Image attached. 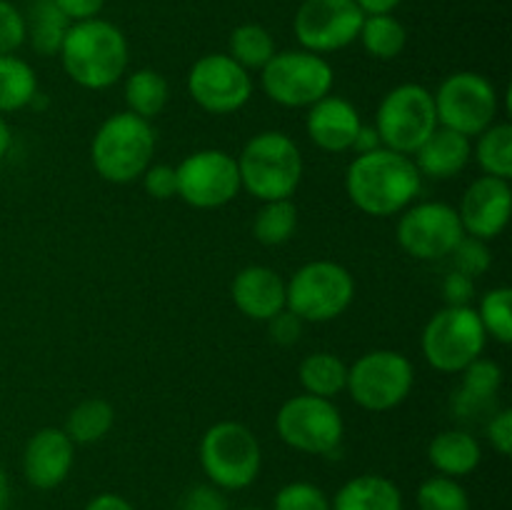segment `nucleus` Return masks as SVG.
Wrapping results in <instances>:
<instances>
[{
    "label": "nucleus",
    "instance_id": "f257e3e1",
    "mask_svg": "<svg viewBox=\"0 0 512 510\" xmlns=\"http://www.w3.org/2000/svg\"><path fill=\"white\" fill-rule=\"evenodd\" d=\"M423 190V175L413 158L378 148L373 153L355 155L345 170V193L350 203L373 218L400 215Z\"/></svg>",
    "mask_w": 512,
    "mask_h": 510
},
{
    "label": "nucleus",
    "instance_id": "f03ea898",
    "mask_svg": "<svg viewBox=\"0 0 512 510\" xmlns=\"http://www.w3.org/2000/svg\"><path fill=\"white\" fill-rule=\"evenodd\" d=\"M58 58L75 85L85 90H105L128 73V38L110 20H80L68 28Z\"/></svg>",
    "mask_w": 512,
    "mask_h": 510
},
{
    "label": "nucleus",
    "instance_id": "7ed1b4c3",
    "mask_svg": "<svg viewBox=\"0 0 512 510\" xmlns=\"http://www.w3.org/2000/svg\"><path fill=\"white\" fill-rule=\"evenodd\" d=\"M235 160L240 185L260 203L293 198L303 180V153L298 143L280 130H263L253 135Z\"/></svg>",
    "mask_w": 512,
    "mask_h": 510
},
{
    "label": "nucleus",
    "instance_id": "20e7f679",
    "mask_svg": "<svg viewBox=\"0 0 512 510\" xmlns=\"http://www.w3.org/2000/svg\"><path fill=\"white\" fill-rule=\"evenodd\" d=\"M155 155V130L150 120L138 115L115 113L100 123L90 143V163L95 173L115 185L140 180Z\"/></svg>",
    "mask_w": 512,
    "mask_h": 510
},
{
    "label": "nucleus",
    "instance_id": "39448f33",
    "mask_svg": "<svg viewBox=\"0 0 512 510\" xmlns=\"http://www.w3.org/2000/svg\"><path fill=\"white\" fill-rule=\"evenodd\" d=\"M200 468L220 490H245L258 480L263 448L253 430L235 420L213 423L200 438Z\"/></svg>",
    "mask_w": 512,
    "mask_h": 510
},
{
    "label": "nucleus",
    "instance_id": "423d86ee",
    "mask_svg": "<svg viewBox=\"0 0 512 510\" xmlns=\"http://www.w3.org/2000/svg\"><path fill=\"white\" fill-rule=\"evenodd\" d=\"M353 298V275L333 260H310L285 280V308L303 323H330L353 305Z\"/></svg>",
    "mask_w": 512,
    "mask_h": 510
},
{
    "label": "nucleus",
    "instance_id": "0eeeda50",
    "mask_svg": "<svg viewBox=\"0 0 512 510\" xmlns=\"http://www.w3.org/2000/svg\"><path fill=\"white\" fill-rule=\"evenodd\" d=\"M488 333L473 305H445L425 323L420 350L438 373H463L483 355Z\"/></svg>",
    "mask_w": 512,
    "mask_h": 510
},
{
    "label": "nucleus",
    "instance_id": "6e6552de",
    "mask_svg": "<svg viewBox=\"0 0 512 510\" xmlns=\"http://www.w3.org/2000/svg\"><path fill=\"white\" fill-rule=\"evenodd\" d=\"M275 430L278 438L298 453L333 458L343 448L345 423L333 400L300 393L280 405Z\"/></svg>",
    "mask_w": 512,
    "mask_h": 510
},
{
    "label": "nucleus",
    "instance_id": "1a4fd4ad",
    "mask_svg": "<svg viewBox=\"0 0 512 510\" xmlns=\"http://www.w3.org/2000/svg\"><path fill=\"white\" fill-rule=\"evenodd\" d=\"M373 125L383 148L413 155L440 125L433 93L420 83L395 85L380 100Z\"/></svg>",
    "mask_w": 512,
    "mask_h": 510
},
{
    "label": "nucleus",
    "instance_id": "9d476101",
    "mask_svg": "<svg viewBox=\"0 0 512 510\" xmlns=\"http://www.w3.org/2000/svg\"><path fill=\"white\" fill-rule=\"evenodd\" d=\"M415 385V368L398 350H370L348 365L345 393L363 410L385 413L408 400Z\"/></svg>",
    "mask_w": 512,
    "mask_h": 510
},
{
    "label": "nucleus",
    "instance_id": "9b49d317",
    "mask_svg": "<svg viewBox=\"0 0 512 510\" xmlns=\"http://www.w3.org/2000/svg\"><path fill=\"white\" fill-rule=\"evenodd\" d=\"M335 83L333 65L310 50H280L260 70L263 93L283 108H310L330 95Z\"/></svg>",
    "mask_w": 512,
    "mask_h": 510
},
{
    "label": "nucleus",
    "instance_id": "f8f14e48",
    "mask_svg": "<svg viewBox=\"0 0 512 510\" xmlns=\"http://www.w3.org/2000/svg\"><path fill=\"white\" fill-rule=\"evenodd\" d=\"M433 100L438 123L470 140L498 123V88L485 75L473 70H458L448 75L433 93Z\"/></svg>",
    "mask_w": 512,
    "mask_h": 510
},
{
    "label": "nucleus",
    "instance_id": "ddd939ff",
    "mask_svg": "<svg viewBox=\"0 0 512 510\" xmlns=\"http://www.w3.org/2000/svg\"><path fill=\"white\" fill-rule=\"evenodd\" d=\"M175 173H178V198L198 210L223 208L233 203L243 190L238 160L220 148H205L185 155L180 165H175Z\"/></svg>",
    "mask_w": 512,
    "mask_h": 510
},
{
    "label": "nucleus",
    "instance_id": "4468645a",
    "mask_svg": "<svg viewBox=\"0 0 512 510\" xmlns=\"http://www.w3.org/2000/svg\"><path fill=\"white\" fill-rule=\"evenodd\" d=\"M395 235L400 248L415 260H443L465 238V230L458 208L440 200H425L400 213Z\"/></svg>",
    "mask_w": 512,
    "mask_h": 510
},
{
    "label": "nucleus",
    "instance_id": "2eb2a0df",
    "mask_svg": "<svg viewBox=\"0 0 512 510\" xmlns=\"http://www.w3.org/2000/svg\"><path fill=\"white\" fill-rule=\"evenodd\" d=\"M363 20L355 0H303L295 10L293 33L303 50L328 55L353 45Z\"/></svg>",
    "mask_w": 512,
    "mask_h": 510
},
{
    "label": "nucleus",
    "instance_id": "dca6fc26",
    "mask_svg": "<svg viewBox=\"0 0 512 510\" xmlns=\"http://www.w3.org/2000/svg\"><path fill=\"white\" fill-rule=\"evenodd\" d=\"M188 93L210 115L238 113L253 98V75L228 53H208L188 73Z\"/></svg>",
    "mask_w": 512,
    "mask_h": 510
},
{
    "label": "nucleus",
    "instance_id": "f3484780",
    "mask_svg": "<svg viewBox=\"0 0 512 510\" xmlns=\"http://www.w3.org/2000/svg\"><path fill=\"white\" fill-rule=\"evenodd\" d=\"M512 190L510 180L493 178V175H480L460 200V223L465 235H473L480 240L498 238L510 220Z\"/></svg>",
    "mask_w": 512,
    "mask_h": 510
},
{
    "label": "nucleus",
    "instance_id": "a211bd4d",
    "mask_svg": "<svg viewBox=\"0 0 512 510\" xmlns=\"http://www.w3.org/2000/svg\"><path fill=\"white\" fill-rule=\"evenodd\" d=\"M75 463V443L63 428H40L25 443L23 475L35 490H53L68 480Z\"/></svg>",
    "mask_w": 512,
    "mask_h": 510
},
{
    "label": "nucleus",
    "instance_id": "6ab92c4d",
    "mask_svg": "<svg viewBox=\"0 0 512 510\" xmlns=\"http://www.w3.org/2000/svg\"><path fill=\"white\" fill-rule=\"evenodd\" d=\"M360 125H363L360 110L340 95H325L310 105L305 115V133L325 153L353 150Z\"/></svg>",
    "mask_w": 512,
    "mask_h": 510
},
{
    "label": "nucleus",
    "instance_id": "aec40b11",
    "mask_svg": "<svg viewBox=\"0 0 512 510\" xmlns=\"http://www.w3.org/2000/svg\"><path fill=\"white\" fill-rule=\"evenodd\" d=\"M233 303L245 318L268 323L273 315L285 310V280L268 265H248L240 270L230 285Z\"/></svg>",
    "mask_w": 512,
    "mask_h": 510
},
{
    "label": "nucleus",
    "instance_id": "412c9836",
    "mask_svg": "<svg viewBox=\"0 0 512 510\" xmlns=\"http://www.w3.org/2000/svg\"><path fill=\"white\" fill-rule=\"evenodd\" d=\"M500 388H503V368L495 360L480 355L460 373V385L450 398V405L460 420L485 418L488 423L490 415L498 410Z\"/></svg>",
    "mask_w": 512,
    "mask_h": 510
},
{
    "label": "nucleus",
    "instance_id": "4be33fe9",
    "mask_svg": "<svg viewBox=\"0 0 512 510\" xmlns=\"http://www.w3.org/2000/svg\"><path fill=\"white\" fill-rule=\"evenodd\" d=\"M415 168L423 178L430 180H450L458 178L468 163L473 160V140L455 130L438 125L435 133L415 150L413 155Z\"/></svg>",
    "mask_w": 512,
    "mask_h": 510
},
{
    "label": "nucleus",
    "instance_id": "5701e85b",
    "mask_svg": "<svg viewBox=\"0 0 512 510\" xmlns=\"http://www.w3.org/2000/svg\"><path fill=\"white\" fill-rule=\"evenodd\" d=\"M330 510H405V500L390 478L363 473L340 485L330 500Z\"/></svg>",
    "mask_w": 512,
    "mask_h": 510
},
{
    "label": "nucleus",
    "instance_id": "b1692460",
    "mask_svg": "<svg viewBox=\"0 0 512 510\" xmlns=\"http://www.w3.org/2000/svg\"><path fill=\"white\" fill-rule=\"evenodd\" d=\"M428 460L438 475L448 478H465L478 470L483 460V448L470 430H443L428 445Z\"/></svg>",
    "mask_w": 512,
    "mask_h": 510
},
{
    "label": "nucleus",
    "instance_id": "393cba45",
    "mask_svg": "<svg viewBox=\"0 0 512 510\" xmlns=\"http://www.w3.org/2000/svg\"><path fill=\"white\" fill-rule=\"evenodd\" d=\"M25 20V43L43 58L58 55L63 48V40L68 35L70 23L63 10L55 5V0H28L23 10Z\"/></svg>",
    "mask_w": 512,
    "mask_h": 510
},
{
    "label": "nucleus",
    "instance_id": "a878e982",
    "mask_svg": "<svg viewBox=\"0 0 512 510\" xmlns=\"http://www.w3.org/2000/svg\"><path fill=\"white\" fill-rule=\"evenodd\" d=\"M298 380L303 385V393L335 400L345 393V385H348V365L340 355L318 350V353H310L300 360Z\"/></svg>",
    "mask_w": 512,
    "mask_h": 510
},
{
    "label": "nucleus",
    "instance_id": "bb28decb",
    "mask_svg": "<svg viewBox=\"0 0 512 510\" xmlns=\"http://www.w3.org/2000/svg\"><path fill=\"white\" fill-rule=\"evenodd\" d=\"M123 98L128 105V113L143 120H153L163 113L170 100L168 80L153 68H138L133 73H125Z\"/></svg>",
    "mask_w": 512,
    "mask_h": 510
},
{
    "label": "nucleus",
    "instance_id": "cd10ccee",
    "mask_svg": "<svg viewBox=\"0 0 512 510\" xmlns=\"http://www.w3.org/2000/svg\"><path fill=\"white\" fill-rule=\"evenodd\" d=\"M38 95V75L33 65L15 53L0 55V115L28 108Z\"/></svg>",
    "mask_w": 512,
    "mask_h": 510
},
{
    "label": "nucleus",
    "instance_id": "c85d7f7f",
    "mask_svg": "<svg viewBox=\"0 0 512 510\" xmlns=\"http://www.w3.org/2000/svg\"><path fill=\"white\" fill-rule=\"evenodd\" d=\"M115 408L103 398H88L75 405L65 418V435L75 445H90L103 440L113 430Z\"/></svg>",
    "mask_w": 512,
    "mask_h": 510
},
{
    "label": "nucleus",
    "instance_id": "c756f323",
    "mask_svg": "<svg viewBox=\"0 0 512 510\" xmlns=\"http://www.w3.org/2000/svg\"><path fill=\"white\" fill-rule=\"evenodd\" d=\"M358 40L370 58L393 60L408 45V30H405V25L393 13L365 15Z\"/></svg>",
    "mask_w": 512,
    "mask_h": 510
},
{
    "label": "nucleus",
    "instance_id": "7c9ffc66",
    "mask_svg": "<svg viewBox=\"0 0 512 510\" xmlns=\"http://www.w3.org/2000/svg\"><path fill=\"white\" fill-rule=\"evenodd\" d=\"M275 53H278L275 38L260 23L238 25V28H233V33L228 38V55L240 68L248 70V73L263 70Z\"/></svg>",
    "mask_w": 512,
    "mask_h": 510
},
{
    "label": "nucleus",
    "instance_id": "2f4dec72",
    "mask_svg": "<svg viewBox=\"0 0 512 510\" xmlns=\"http://www.w3.org/2000/svg\"><path fill=\"white\" fill-rule=\"evenodd\" d=\"M473 155L483 175L493 178H512V125L493 123L475 138Z\"/></svg>",
    "mask_w": 512,
    "mask_h": 510
},
{
    "label": "nucleus",
    "instance_id": "473e14b6",
    "mask_svg": "<svg viewBox=\"0 0 512 510\" xmlns=\"http://www.w3.org/2000/svg\"><path fill=\"white\" fill-rule=\"evenodd\" d=\"M295 228H298V208L293 198L268 200L260 205L253 220V233L258 243L270 245V248L288 243L295 235Z\"/></svg>",
    "mask_w": 512,
    "mask_h": 510
},
{
    "label": "nucleus",
    "instance_id": "72a5a7b5",
    "mask_svg": "<svg viewBox=\"0 0 512 510\" xmlns=\"http://www.w3.org/2000/svg\"><path fill=\"white\" fill-rule=\"evenodd\" d=\"M480 323H483L488 338L498 340V343H512V290L508 285L488 290L480 298V305L475 308Z\"/></svg>",
    "mask_w": 512,
    "mask_h": 510
},
{
    "label": "nucleus",
    "instance_id": "f704fd0d",
    "mask_svg": "<svg viewBox=\"0 0 512 510\" xmlns=\"http://www.w3.org/2000/svg\"><path fill=\"white\" fill-rule=\"evenodd\" d=\"M418 510H473L468 490L460 485L458 478L448 475H433L423 480L415 493Z\"/></svg>",
    "mask_w": 512,
    "mask_h": 510
},
{
    "label": "nucleus",
    "instance_id": "c9c22d12",
    "mask_svg": "<svg viewBox=\"0 0 512 510\" xmlns=\"http://www.w3.org/2000/svg\"><path fill=\"white\" fill-rule=\"evenodd\" d=\"M273 510H330V498L315 483L293 480L275 493Z\"/></svg>",
    "mask_w": 512,
    "mask_h": 510
},
{
    "label": "nucleus",
    "instance_id": "e433bc0d",
    "mask_svg": "<svg viewBox=\"0 0 512 510\" xmlns=\"http://www.w3.org/2000/svg\"><path fill=\"white\" fill-rule=\"evenodd\" d=\"M453 260V270L468 275V278H480L490 270L493 265V255H490L488 240L473 238V235H465L458 245H455L453 253L448 255Z\"/></svg>",
    "mask_w": 512,
    "mask_h": 510
},
{
    "label": "nucleus",
    "instance_id": "4c0bfd02",
    "mask_svg": "<svg viewBox=\"0 0 512 510\" xmlns=\"http://www.w3.org/2000/svg\"><path fill=\"white\" fill-rule=\"evenodd\" d=\"M25 45L23 10L10 0H0V55H13Z\"/></svg>",
    "mask_w": 512,
    "mask_h": 510
},
{
    "label": "nucleus",
    "instance_id": "58836bf2",
    "mask_svg": "<svg viewBox=\"0 0 512 510\" xmlns=\"http://www.w3.org/2000/svg\"><path fill=\"white\" fill-rule=\"evenodd\" d=\"M140 180H143V190L153 200L178 198V173H175L173 165L150 163L148 170L140 175Z\"/></svg>",
    "mask_w": 512,
    "mask_h": 510
},
{
    "label": "nucleus",
    "instance_id": "ea45409f",
    "mask_svg": "<svg viewBox=\"0 0 512 510\" xmlns=\"http://www.w3.org/2000/svg\"><path fill=\"white\" fill-rule=\"evenodd\" d=\"M178 510H230L228 498H225V490L215 488V485L203 483L193 485L188 493L180 500Z\"/></svg>",
    "mask_w": 512,
    "mask_h": 510
},
{
    "label": "nucleus",
    "instance_id": "a19ab883",
    "mask_svg": "<svg viewBox=\"0 0 512 510\" xmlns=\"http://www.w3.org/2000/svg\"><path fill=\"white\" fill-rule=\"evenodd\" d=\"M485 433H488L490 445L498 450L503 458H508L512 453V410L510 408H498L485 423Z\"/></svg>",
    "mask_w": 512,
    "mask_h": 510
},
{
    "label": "nucleus",
    "instance_id": "79ce46f5",
    "mask_svg": "<svg viewBox=\"0 0 512 510\" xmlns=\"http://www.w3.org/2000/svg\"><path fill=\"white\" fill-rule=\"evenodd\" d=\"M303 325L305 323L293 313V310H288V308L280 310L278 315H273V318L268 320L270 340L278 345H283V348L295 345L300 340V335H303Z\"/></svg>",
    "mask_w": 512,
    "mask_h": 510
},
{
    "label": "nucleus",
    "instance_id": "37998d69",
    "mask_svg": "<svg viewBox=\"0 0 512 510\" xmlns=\"http://www.w3.org/2000/svg\"><path fill=\"white\" fill-rule=\"evenodd\" d=\"M445 305H470L475 298V280L468 275L450 270L443 280Z\"/></svg>",
    "mask_w": 512,
    "mask_h": 510
},
{
    "label": "nucleus",
    "instance_id": "c03bdc74",
    "mask_svg": "<svg viewBox=\"0 0 512 510\" xmlns=\"http://www.w3.org/2000/svg\"><path fill=\"white\" fill-rule=\"evenodd\" d=\"M55 5L63 10L70 23H80V20L98 18L105 0H55Z\"/></svg>",
    "mask_w": 512,
    "mask_h": 510
},
{
    "label": "nucleus",
    "instance_id": "a18cd8bd",
    "mask_svg": "<svg viewBox=\"0 0 512 510\" xmlns=\"http://www.w3.org/2000/svg\"><path fill=\"white\" fill-rule=\"evenodd\" d=\"M83 510H135V505L118 493H98L85 503Z\"/></svg>",
    "mask_w": 512,
    "mask_h": 510
},
{
    "label": "nucleus",
    "instance_id": "49530a36",
    "mask_svg": "<svg viewBox=\"0 0 512 510\" xmlns=\"http://www.w3.org/2000/svg\"><path fill=\"white\" fill-rule=\"evenodd\" d=\"M383 148V143H380V135L378 130H375V125H360L358 135H355V143H353V150L355 155H363V153H373V150Z\"/></svg>",
    "mask_w": 512,
    "mask_h": 510
},
{
    "label": "nucleus",
    "instance_id": "de8ad7c7",
    "mask_svg": "<svg viewBox=\"0 0 512 510\" xmlns=\"http://www.w3.org/2000/svg\"><path fill=\"white\" fill-rule=\"evenodd\" d=\"M358 8L363 10L365 15H383V13H393L403 0H355Z\"/></svg>",
    "mask_w": 512,
    "mask_h": 510
},
{
    "label": "nucleus",
    "instance_id": "09e8293b",
    "mask_svg": "<svg viewBox=\"0 0 512 510\" xmlns=\"http://www.w3.org/2000/svg\"><path fill=\"white\" fill-rule=\"evenodd\" d=\"M10 145H13V133H10V125L5 123V118L0 115V160L8 155Z\"/></svg>",
    "mask_w": 512,
    "mask_h": 510
},
{
    "label": "nucleus",
    "instance_id": "8fccbe9b",
    "mask_svg": "<svg viewBox=\"0 0 512 510\" xmlns=\"http://www.w3.org/2000/svg\"><path fill=\"white\" fill-rule=\"evenodd\" d=\"M10 505V480L5 470L0 468V510H8Z\"/></svg>",
    "mask_w": 512,
    "mask_h": 510
},
{
    "label": "nucleus",
    "instance_id": "3c124183",
    "mask_svg": "<svg viewBox=\"0 0 512 510\" xmlns=\"http://www.w3.org/2000/svg\"><path fill=\"white\" fill-rule=\"evenodd\" d=\"M238 510H265V508H238Z\"/></svg>",
    "mask_w": 512,
    "mask_h": 510
}]
</instances>
